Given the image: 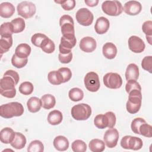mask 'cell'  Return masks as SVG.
<instances>
[{
  "label": "cell",
  "instance_id": "9c48e42d",
  "mask_svg": "<svg viewBox=\"0 0 152 152\" xmlns=\"http://www.w3.org/2000/svg\"><path fill=\"white\" fill-rule=\"evenodd\" d=\"M84 83L86 88L91 92H96L100 86L99 75L93 71L89 72L86 75Z\"/></svg>",
  "mask_w": 152,
  "mask_h": 152
},
{
  "label": "cell",
  "instance_id": "5b68a950",
  "mask_svg": "<svg viewBox=\"0 0 152 152\" xmlns=\"http://www.w3.org/2000/svg\"><path fill=\"white\" fill-rule=\"evenodd\" d=\"M62 36L66 37H75L74 22L73 18L68 15H62L59 20Z\"/></svg>",
  "mask_w": 152,
  "mask_h": 152
},
{
  "label": "cell",
  "instance_id": "60d3db41",
  "mask_svg": "<svg viewBox=\"0 0 152 152\" xmlns=\"http://www.w3.org/2000/svg\"><path fill=\"white\" fill-rule=\"evenodd\" d=\"M48 36H46L45 34L42 33H35L33 34L31 38V43L33 45L35 46H37L38 48L40 47V45L43 41Z\"/></svg>",
  "mask_w": 152,
  "mask_h": 152
},
{
  "label": "cell",
  "instance_id": "ffe728a7",
  "mask_svg": "<svg viewBox=\"0 0 152 152\" xmlns=\"http://www.w3.org/2000/svg\"><path fill=\"white\" fill-rule=\"evenodd\" d=\"M53 144L56 150L61 151H65L69 147V141L68 139L62 135L56 137L53 140Z\"/></svg>",
  "mask_w": 152,
  "mask_h": 152
},
{
  "label": "cell",
  "instance_id": "681fc988",
  "mask_svg": "<svg viewBox=\"0 0 152 152\" xmlns=\"http://www.w3.org/2000/svg\"><path fill=\"white\" fill-rule=\"evenodd\" d=\"M105 115L107 117L108 122H109L107 128H113L114 126L115 125L116 121V116H115V113L112 112H107L105 113Z\"/></svg>",
  "mask_w": 152,
  "mask_h": 152
},
{
  "label": "cell",
  "instance_id": "ac0fdd59",
  "mask_svg": "<svg viewBox=\"0 0 152 152\" xmlns=\"http://www.w3.org/2000/svg\"><path fill=\"white\" fill-rule=\"evenodd\" d=\"M15 132L12 129L9 127H5L1 129L0 132V140L2 143L10 144L15 137Z\"/></svg>",
  "mask_w": 152,
  "mask_h": 152
},
{
  "label": "cell",
  "instance_id": "44dd1931",
  "mask_svg": "<svg viewBox=\"0 0 152 152\" xmlns=\"http://www.w3.org/2000/svg\"><path fill=\"white\" fill-rule=\"evenodd\" d=\"M139 77V69L135 64H130L128 65L125 71V78L127 81H137Z\"/></svg>",
  "mask_w": 152,
  "mask_h": 152
},
{
  "label": "cell",
  "instance_id": "ee69618b",
  "mask_svg": "<svg viewBox=\"0 0 152 152\" xmlns=\"http://www.w3.org/2000/svg\"><path fill=\"white\" fill-rule=\"evenodd\" d=\"M141 66L144 70L148 71L150 73H151L152 72V56H145L142 60Z\"/></svg>",
  "mask_w": 152,
  "mask_h": 152
},
{
  "label": "cell",
  "instance_id": "f35d334b",
  "mask_svg": "<svg viewBox=\"0 0 152 152\" xmlns=\"http://www.w3.org/2000/svg\"><path fill=\"white\" fill-rule=\"evenodd\" d=\"M27 58H20L15 54H14L11 58V63L13 66L17 68H23L27 64Z\"/></svg>",
  "mask_w": 152,
  "mask_h": 152
},
{
  "label": "cell",
  "instance_id": "7bdbcfd3",
  "mask_svg": "<svg viewBox=\"0 0 152 152\" xmlns=\"http://www.w3.org/2000/svg\"><path fill=\"white\" fill-rule=\"evenodd\" d=\"M56 3L60 4L62 8L65 11H70L74 9L75 6V0H65V1H55Z\"/></svg>",
  "mask_w": 152,
  "mask_h": 152
},
{
  "label": "cell",
  "instance_id": "1f68e13d",
  "mask_svg": "<svg viewBox=\"0 0 152 152\" xmlns=\"http://www.w3.org/2000/svg\"><path fill=\"white\" fill-rule=\"evenodd\" d=\"M12 26L14 33H18L22 32L26 27L25 21L22 18H15L11 21Z\"/></svg>",
  "mask_w": 152,
  "mask_h": 152
},
{
  "label": "cell",
  "instance_id": "7a4b0ae2",
  "mask_svg": "<svg viewBox=\"0 0 152 152\" xmlns=\"http://www.w3.org/2000/svg\"><path fill=\"white\" fill-rule=\"evenodd\" d=\"M16 83L14 80L9 75H4L0 80V93L7 98H13L16 94L15 88Z\"/></svg>",
  "mask_w": 152,
  "mask_h": 152
},
{
  "label": "cell",
  "instance_id": "816d5d0a",
  "mask_svg": "<svg viewBox=\"0 0 152 152\" xmlns=\"http://www.w3.org/2000/svg\"><path fill=\"white\" fill-rule=\"evenodd\" d=\"M84 2L87 4V5H88V7H95L99 3L98 0H85Z\"/></svg>",
  "mask_w": 152,
  "mask_h": 152
},
{
  "label": "cell",
  "instance_id": "7c38bea8",
  "mask_svg": "<svg viewBox=\"0 0 152 152\" xmlns=\"http://www.w3.org/2000/svg\"><path fill=\"white\" fill-rule=\"evenodd\" d=\"M76 42L75 37H66L62 36L61 39V43L59 45V53L66 54L71 52V49L75 46Z\"/></svg>",
  "mask_w": 152,
  "mask_h": 152
},
{
  "label": "cell",
  "instance_id": "484cf974",
  "mask_svg": "<svg viewBox=\"0 0 152 152\" xmlns=\"http://www.w3.org/2000/svg\"><path fill=\"white\" fill-rule=\"evenodd\" d=\"M12 45V36H1L0 39V52L1 55L7 52Z\"/></svg>",
  "mask_w": 152,
  "mask_h": 152
},
{
  "label": "cell",
  "instance_id": "7dc6e473",
  "mask_svg": "<svg viewBox=\"0 0 152 152\" xmlns=\"http://www.w3.org/2000/svg\"><path fill=\"white\" fill-rule=\"evenodd\" d=\"M142 31L146 34V36L152 35V21L150 20L145 21L142 26Z\"/></svg>",
  "mask_w": 152,
  "mask_h": 152
},
{
  "label": "cell",
  "instance_id": "b9f144b4",
  "mask_svg": "<svg viewBox=\"0 0 152 152\" xmlns=\"http://www.w3.org/2000/svg\"><path fill=\"white\" fill-rule=\"evenodd\" d=\"M146 122L145 121L141 118H136L132 120L131 125V128L134 133L136 134H140L139 128L140 125Z\"/></svg>",
  "mask_w": 152,
  "mask_h": 152
},
{
  "label": "cell",
  "instance_id": "ab89813d",
  "mask_svg": "<svg viewBox=\"0 0 152 152\" xmlns=\"http://www.w3.org/2000/svg\"><path fill=\"white\" fill-rule=\"evenodd\" d=\"M140 135L144 137L151 138L152 137V126L146 122L141 124L139 128Z\"/></svg>",
  "mask_w": 152,
  "mask_h": 152
},
{
  "label": "cell",
  "instance_id": "c3c4849f",
  "mask_svg": "<svg viewBox=\"0 0 152 152\" xmlns=\"http://www.w3.org/2000/svg\"><path fill=\"white\" fill-rule=\"evenodd\" d=\"M58 59L62 64H68L72 59V52L66 54H62L59 53L58 55Z\"/></svg>",
  "mask_w": 152,
  "mask_h": 152
},
{
  "label": "cell",
  "instance_id": "bcb514c9",
  "mask_svg": "<svg viewBox=\"0 0 152 152\" xmlns=\"http://www.w3.org/2000/svg\"><path fill=\"white\" fill-rule=\"evenodd\" d=\"M61 74L62 78L63 83L68 82L72 77V72L69 68L67 67H62L58 70Z\"/></svg>",
  "mask_w": 152,
  "mask_h": 152
},
{
  "label": "cell",
  "instance_id": "52a82bcc",
  "mask_svg": "<svg viewBox=\"0 0 152 152\" xmlns=\"http://www.w3.org/2000/svg\"><path fill=\"white\" fill-rule=\"evenodd\" d=\"M18 14L24 18L32 17L36 13V8L31 2L23 1L19 3L17 7Z\"/></svg>",
  "mask_w": 152,
  "mask_h": 152
},
{
  "label": "cell",
  "instance_id": "e0dca14e",
  "mask_svg": "<svg viewBox=\"0 0 152 152\" xmlns=\"http://www.w3.org/2000/svg\"><path fill=\"white\" fill-rule=\"evenodd\" d=\"M102 52L104 56L109 59H114L117 54L116 46L111 42H107L102 48Z\"/></svg>",
  "mask_w": 152,
  "mask_h": 152
},
{
  "label": "cell",
  "instance_id": "d4e9b609",
  "mask_svg": "<svg viewBox=\"0 0 152 152\" xmlns=\"http://www.w3.org/2000/svg\"><path fill=\"white\" fill-rule=\"evenodd\" d=\"M63 119L62 113L58 110H54L49 112L48 116V121L52 125L59 124Z\"/></svg>",
  "mask_w": 152,
  "mask_h": 152
},
{
  "label": "cell",
  "instance_id": "8fae6325",
  "mask_svg": "<svg viewBox=\"0 0 152 152\" xmlns=\"http://www.w3.org/2000/svg\"><path fill=\"white\" fill-rule=\"evenodd\" d=\"M119 132L115 128H109L107 129L103 137V140L105 144L109 148H113L117 145L119 139Z\"/></svg>",
  "mask_w": 152,
  "mask_h": 152
},
{
  "label": "cell",
  "instance_id": "3957f363",
  "mask_svg": "<svg viewBox=\"0 0 152 152\" xmlns=\"http://www.w3.org/2000/svg\"><path fill=\"white\" fill-rule=\"evenodd\" d=\"M128 94V100L126 104V110L131 114H135L139 111L141 106V91L138 90H133Z\"/></svg>",
  "mask_w": 152,
  "mask_h": 152
},
{
  "label": "cell",
  "instance_id": "4316f807",
  "mask_svg": "<svg viewBox=\"0 0 152 152\" xmlns=\"http://www.w3.org/2000/svg\"><path fill=\"white\" fill-rule=\"evenodd\" d=\"M42 106L45 109H50L53 108L56 104L55 97L50 94L43 95L41 97Z\"/></svg>",
  "mask_w": 152,
  "mask_h": 152
},
{
  "label": "cell",
  "instance_id": "f6af8a7d",
  "mask_svg": "<svg viewBox=\"0 0 152 152\" xmlns=\"http://www.w3.org/2000/svg\"><path fill=\"white\" fill-rule=\"evenodd\" d=\"M133 90H138L141 91V87L140 84L135 80H128L125 85V90L126 93H129Z\"/></svg>",
  "mask_w": 152,
  "mask_h": 152
},
{
  "label": "cell",
  "instance_id": "30bf717a",
  "mask_svg": "<svg viewBox=\"0 0 152 152\" xmlns=\"http://www.w3.org/2000/svg\"><path fill=\"white\" fill-rule=\"evenodd\" d=\"M75 18L80 24L84 26H88L92 24L94 16L88 9L82 8L79 9L76 12Z\"/></svg>",
  "mask_w": 152,
  "mask_h": 152
},
{
  "label": "cell",
  "instance_id": "8992f818",
  "mask_svg": "<svg viewBox=\"0 0 152 152\" xmlns=\"http://www.w3.org/2000/svg\"><path fill=\"white\" fill-rule=\"evenodd\" d=\"M102 9L104 13L110 16H118L123 11L122 5L118 1H105L102 3Z\"/></svg>",
  "mask_w": 152,
  "mask_h": 152
},
{
  "label": "cell",
  "instance_id": "d6986e66",
  "mask_svg": "<svg viewBox=\"0 0 152 152\" xmlns=\"http://www.w3.org/2000/svg\"><path fill=\"white\" fill-rule=\"evenodd\" d=\"M15 12L14 6L10 2H2L0 5V15L1 17L8 18L11 17Z\"/></svg>",
  "mask_w": 152,
  "mask_h": 152
},
{
  "label": "cell",
  "instance_id": "74e56055",
  "mask_svg": "<svg viewBox=\"0 0 152 152\" xmlns=\"http://www.w3.org/2000/svg\"><path fill=\"white\" fill-rule=\"evenodd\" d=\"M71 148L74 152H84L87 150V145L83 141L77 140L72 143Z\"/></svg>",
  "mask_w": 152,
  "mask_h": 152
},
{
  "label": "cell",
  "instance_id": "4fadbf2b",
  "mask_svg": "<svg viewBox=\"0 0 152 152\" xmlns=\"http://www.w3.org/2000/svg\"><path fill=\"white\" fill-rule=\"evenodd\" d=\"M129 49L133 52L139 53L142 52L145 49V43L143 40L137 36H132L128 39Z\"/></svg>",
  "mask_w": 152,
  "mask_h": 152
},
{
  "label": "cell",
  "instance_id": "f5cc1de1",
  "mask_svg": "<svg viewBox=\"0 0 152 152\" xmlns=\"http://www.w3.org/2000/svg\"><path fill=\"white\" fill-rule=\"evenodd\" d=\"M146 39L148 42L149 43L150 45L152 44V41H151V36H146Z\"/></svg>",
  "mask_w": 152,
  "mask_h": 152
},
{
  "label": "cell",
  "instance_id": "ba28073f",
  "mask_svg": "<svg viewBox=\"0 0 152 152\" xmlns=\"http://www.w3.org/2000/svg\"><path fill=\"white\" fill-rule=\"evenodd\" d=\"M104 86L110 89L119 88L122 84V79L119 74L115 72H109L103 78Z\"/></svg>",
  "mask_w": 152,
  "mask_h": 152
},
{
  "label": "cell",
  "instance_id": "9a60e30c",
  "mask_svg": "<svg viewBox=\"0 0 152 152\" xmlns=\"http://www.w3.org/2000/svg\"><path fill=\"white\" fill-rule=\"evenodd\" d=\"M80 48L84 52L90 53L93 52L97 46L96 40L89 36L83 37L80 42Z\"/></svg>",
  "mask_w": 152,
  "mask_h": 152
},
{
  "label": "cell",
  "instance_id": "7402d4cb",
  "mask_svg": "<svg viewBox=\"0 0 152 152\" xmlns=\"http://www.w3.org/2000/svg\"><path fill=\"white\" fill-rule=\"evenodd\" d=\"M26 144V137L21 133L15 132V135L14 140L10 143L11 145L15 149L20 150L23 148Z\"/></svg>",
  "mask_w": 152,
  "mask_h": 152
},
{
  "label": "cell",
  "instance_id": "2e32d148",
  "mask_svg": "<svg viewBox=\"0 0 152 152\" xmlns=\"http://www.w3.org/2000/svg\"><path fill=\"white\" fill-rule=\"evenodd\" d=\"M110 23L108 19L104 17H99L94 25V30L99 34H104L109 28Z\"/></svg>",
  "mask_w": 152,
  "mask_h": 152
},
{
  "label": "cell",
  "instance_id": "603a6c76",
  "mask_svg": "<svg viewBox=\"0 0 152 152\" xmlns=\"http://www.w3.org/2000/svg\"><path fill=\"white\" fill-rule=\"evenodd\" d=\"M30 53L31 47L27 43L18 45L15 50V54L20 58H27Z\"/></svg>",
  "mask_w": 152,
  "mask_h": 152
},
{
  "label": "cell",
  "instance_id": "f1b7e54d",
  "mask_svg": "<svg viewBox=\"0 0 152 152\" xmlns=\"http://www.w3.org/2000/svg\"><path fill=\"white\" fill-rule=\"evenodd\" d=\"M108 124V119L105 114H99L94 118V124L99 129H104L107 128Z\"/></svg>",
  "mask_w": 152,
  "mask_h": 152
},
{
  "label": "cell",
  "instance_id": "277c9868",
  "mask_svg": "<svg viewBox=\"0 0 152 152\" xmlns=\"http://www.w3.org/2000/svg\"><path fill=\"white\" fill-rule=\"evenodd\" d=\"M72 118L77 121H85L91 115V107L86 103H80L74 106L71 109Z\"/></svg>",
  "mask_w": 152,
  "mask_h": 152
},
{
  "label": "cell",
  "instance_id": "d590c367",
  "mask_svg": "<svg viewBox=\"0 0 152 152\" xmlns=\"http://www.w3.org/2000/svg\"><path fill=\"white\" fill-rule=\"evenodd\" d=\"M44 151V145L39 140L32 141L28 146V152H42Z\"/></svg>",
  "mask_w": 152,
  "mask_h": 152
},
{
  "label": "cell",
  "instance_id": "4dcf8cb0",
  "mask_svg": "<svg viewBox=\"0 0 152 152\" xmlns=\"http://www.w3.org/2000/svg\"><path fill=\"white\" fill-rule=\"evenodd\" d=\"M142 141L141 138L129 135L128 139V149L138 150L142 148Z\"/></svg>",
  "mask_w": 152,
  "mask_h": 152
},
{
  "label": "cell",
  "instance_id": "5bb4252c",
  "mask_svg": "<svg viewBox=\"0 0 152 152\" xmlns=\"http://www.w3.org/2000/svg\"><path fill=\"white\" fill-rule=\"evenodd\" d=\"M141 4L137 1H129L123 7V11L129 15H136L141 11Z\"/></svg>",
  "mask_w": 152,
  "mask_h": 152
},
{
  "label": "cell",
  "instance_id": "83f0119b",
  "mask_svg": "<svg viewBox=\"0 0 152 152\" xmlns=\"http://www.w3.org/2000/svg\"><path fill=\"white\" fill-rule=\"evenodd\" d=\"M88 147L93 152H102L105 148V143L101 140L93 139L90 141Z\"/></svg>",
  "mask_w": 152,
  "mask_h": 152
},
{
  "label": "cell",
  "instance_id": "f546056e",
  "mask_svg": "<svg viewBox=\"0 0 152 152\" xmlns=\"http://www.w3.org/2000/svg\"><path fill=\"white\" fill-rule=\"evenodd\" d=\"M48 81L53 85H59L63 83V78L58 71H52L49 72Z\"/></svg>",
  "mask_w": 152,
  "mask_h": 152
},
{
  "label": "cell",
  "instance_id": "f907efd6",
  "mask_svg": "<svg viewBox=\"0 0 152 152\" xmlns=\"http://www.w3.org/2000/svg\"><path fill=\"white\" fill-rule=\"evenodd\" d=\"M4 75H9L10 77H11L14 80L16 84H18V83L19 81V80H20V77H19L18 74L16 71H15L14 70H12V69H10V70L7 71L4 73Z\"/></svg>",
  "mask_w": 152,
  "mask_h": 152
},
{
  "label": "cell",
  "instance_id": "6da1fadb",
  "mask_svg": "<svg viewBox=\"0 0 152 152\" xmlns=\"http://www.w3.org/2000/svg\"><path fill=\"white\" fill-rule=\"evenodd\" d=\"M23 113L24 107L19 102H10L0 106V115L5 119L11 118L14 116H20Z\"/></svg>",
  "mask_w": 152,
  "mask_h": 152
},
{
  "label": "cell",
  "instance_id": "e575fe53",
  "mask_svg": "<svg viewBox=\"0 0 152 152\" xmlns=\"http://www.w3.org/2000/svg\"><path fill=\"white\" fill-rule=\"evenodd\" d=\"M14 33L13 26L10 22L4 23L0 27V34L1 36H12Z\"/></svg>",
  "mask_w": 152,
  "mask_h": 152
},
{
  "label": "cell",
  "instance_id": "836d02e7",
  "mask_svg": "<svg viewBox=\"0 0 152 152\" xmlns=\"http://www.w3.org/2000/svg\"><path fill=\"white\" fill-rule=\"evenodd\" d=\"M40 48L44 52L52 53L55 50V46L53 42L48 37L43 41Z\"/></svg>",
  "mask_w": 152,
  "mask_h": 152
},
{
  "label": "cell",
  "instance_id": "d6a6232c",
  "mask_svg": "<svg viewBox=\"0 0 152 152\" xmlns=\"http://www.w3.org/2000/svg\"><path fill=\"white\" fill-rule=\"evenodd\" d=\"M69 98L73 102H78L81 100L84 97V93L79 88L75 87L71 88L68 93Z\"/></svg>",
  "mask_w": 152,
  "mask_h": 152
},
{
  "label": "cell",
  "instance_id": "8d00e7d4",
  "mask_svg": "<svg viewBox=\"0 0 152 152\" xmlns=\"http://www.w3.org/2000/svg\"><path fill=\"white\" fill-rule=\"evenodd\" d=\"M34 87L31 83L29 81H24L19 86V91L24 95H29L33 91Z\"/></svg>",
  "mask_w": 152,
  "mask_h": 152
},
{
  "label": "cell",
  "instance_id": "cb8c5ba5",
  "mask_svg": "<svg viewBox=\"0 0 152 152\" xmlns=\"http://www.w3.org/2000/svg\"><path fill=\"white\" fill-rule=\"evenodd\" d=\"M27 106L28 110L31 113H36L40 110L42 107V102L41 99H39L37 97H30L27 102Z\"/></svg>",
  "mask_w": 152,
  "mask_h": 152
}]
</instances>
